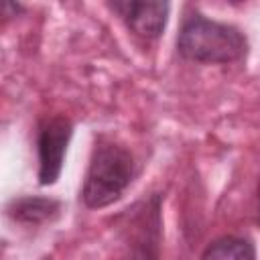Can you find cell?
Masks as SVG:
<instances>
[{
	"mask_svg": "<svg viewBox=\"0 0 260 260\" xmlns=\"http://www.w3.org/2000/svg\"><path fill=\"white\" fill-rule=\"evenodd\" d=\"M61 211V203L51 197L41 195H22L14 197L6 205V215L18 223L41 225L45 221H53Z\"/></svg>",
	"mask_w": 260,
	"mask_h": 260,
	"instance_id": "cell-6",
	"label": "cell"
},
{
	"mask_svg": "<svg viewBox=\"0 0 260 260\" xmlns=\"http://www.w3.org/2000/svg\"><path fill=\"white\" fill-rule=\"evenodd\" d=\"M177 51L181 57L197 63H234L246 57L248 41L234 24L189 12L177 35Z\"/></svg>",
	"mask_w": 260,
	"mask_h": 260,
	"instance_id": "cell-1",
	"label": "cell"
},
{
	"mask_svg": "<svg viewBox=\"0 0 260 260\" xmlns=\"http://www.w3.org/2000/svg\"><path fill=\"white\" fill-rule=\"evenodd\" d=\"M126 26L142 37V39H156L167 26L169 20V2H138V0H118L108 4Z\"/></svg>",
	"mask_w": 260,
	"mask_h": 260,
	"instance_id": "cell-5",
	"label": "cell"
},
{
	"mask_svg": "<svg viewBox=\"0 0 260 260\" xmlns=\"http://www.w3.org/2000/svg\"><path fill=\"white\" fill-rule=\"evenodd\" d=\"M162 195L150 193L118 217V232L130 260H160Z\"/></svg>",
	"mask_w": 260,
	"mask_h": 260,
	"instance_id": "cell-3",
	"label": "cell"
},
{
	"mask_svg": "<svg viewBox=\"0 0 260 260\" xmlns=\"http://www.w3.org/2000/svg\"><path fill=\"white\" fill-rule=\"evenodd\" d=\"M136 177L130 150L108 138H100L91 150L81 187V201L89 209H102L118 201Z\"/></svg>",
	"mask_w": 260,
	"mask_h": 260,
	"instance_id": "cell-2",
	"label": "cell"
},
{
	"mask_svg": "<svg viewBox=\"0 0 260 260\" xmlns=\"http://www.w3.org/2000/svg\"><path fill=\"white\" fill-rule=\"evenodd\" d=\"M199 260H256V250L246 238L221 236L203 250Z\"/></svg>",
	"mask_w": 260,
	"mask_h": 260,
	"instance_id": "cell-7",
	"label": "cell"
},
{
	"mask_svg": "<svg viewBox=\"0 0 260 260\" xmlns=\"http://www.w3.org/2000/svg\"><path fill=\"white\" fill-rule=\"evenodd\" d=\"M256 197H258V223H260V179H258V187H256Z\"/></svg>",
	"mask_w": 260,
	"mask_h": 260,
	"instance_id": "cell-8",
	"label": "cell"
},
{
	"mask_svg": "<svg viewBox=\"0 0 260 260\" xmlns=\"http://www.w3.org/2000/svg\"><path fill=\"white\" fill-rule=\"evenodd\" d=\"M73 134V122L65 116L47 118L37 136V154H39V183L55 185L61 171L65 152Z\"/></svg>",
	"mask_w": 260,
	"mask_h": 260,
	"instance_id": "cell-4",
	"label": "cell"
}]
</instances>
